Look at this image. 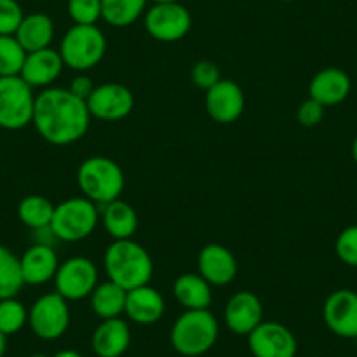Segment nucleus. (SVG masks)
<instances>
[{
  "label": "nucleus",
  "mask_w": 357,
  "mask_h": 357,
  "mask_svg": "<svg viewBox=\"0 0 357 357\" xmlns=\"http://www.w3.org/2000/svg\"><path fill=\"white\" fill-rule=\"evenodd\" d=\"M350 88H352V81L345 70L338 67H328L319 70L312 77L308 93L312 100L319 102L324 107H333L347 100Z\"/></svg>",
  "instance_id": "18"
},
{
  "label": "nucleus",
  "mask_w": 357,
  "mask_h": 357,
  "mask_svg": "<svg viewBox=\"0 0 357 357\" xmlns=\"http://www.w3.org/2000/svg\"><path fill=\"white\" fill-rule=\"evenodd\" d=\"M100 221V211L84 197L68 198L54 205L51 228L60 242H81L88 238Z\"/></svg>",
  "instance_id": "6"
},
{
  "label": "nucleus",
  "mask_w": 357,
  "mask_h": 357,
  "mask_svg": "<svg viewBox=\"0 0 357 357\" xmlns=\"http://www.w3.org/2000/svg\"><path fill=\"white\" fill-rule=\"evenodd\" d=\"M58 51L65 67L86 72L104 60L107 39L97 25H74L63 36Z\"/></svg>",
  "instance_id": "5"
},
{
  "label": "nucleus",
  "mask_w": 357,
  "mask_h": 357,
  "mask_svg": "<svg viewBox=\"0 0 357 357\" xmlns=\"http://www.w3.org/2000/svg\"><path fill=\"white\" fill-rule=\"evenodd\" d=\"M322 317L331 333L340 338H357V293L352 289L333 291L324 301Z\"/></svg>",
  "instance_id": "13"
},
{
  "label": "nucleus",
  "mask_w": 357,
  "mask_h": 357,
  "mask_svg": "<svg viewBox=\"0 0 357 357\" xmlns=\"http://www.w3.org/2000/svg\"><path fill=\"white\" fill-rule=\"evenodd\" d=\"M15 37L26 53L51 47L54 37V23L44 13H32L23 18L22 25L16 30Z\"/></svg>",
  "instance_id": "23"
},
{
  "label": "nucleus",
  "mask_w": 357,
  "mask_h": 357,
  "mask_svg": "<svg viewBox=\"0 0 357 357\" xmlns=\"http://www.w3.org/2000/svg\"><path fill=\"white\" fill-rule=\"evenodd\" d=\"M29 326L40 340L53 342L61 338L70 326L68 301L58 293L43 294L29 310Z\"/></svg>",
  "instance_id": "8"
},
{
  "label": "nucleus",
  "mask_w": 357,
  "mask_h": 357,
  "mask_svg": "<svg viewBox=\"0 0 357 357\" xmlns=\"http://www.w3.org/2000/svg\"><path fill=\"white\" fill-rule=\"evenodd\" d=\"M53 280L60 296L67 301H79L91 296L98 286V270L91 259L75 256L58 266Z\"/></svg>",
  "instance_id": "9"
},
{
  "label": "nucleus",
  "mask_w": 357,
  "mask_h": 357,
  "mask_svg": "<svg viewBox=\"0 0 357 357\" xmlns=\"http://www.w3.org/2000/svg\"><path fill=\"white\" fill-rule=\"evenodd\" d=\"M6 350H8V336L0 333V357L6 356Z\"/></svg>",
  "instance_id": "39"
},
{
  "label": "nucleus",
  "mask_w": 357,
  "mask_h": 357,
  "mask_svg": "<svg viewBox=\"0 0 357 357\" xmlns=\"http://www.w3.org/2000/svg\"><path fill=\"white\" fill-rule=\"evenodd\" d=\"M335 250L342 263L357 268V225L340 231V235L336 236Z\"/></svg>",
  "instance_id": "32"
},
{
  "label": "nucleus",
  "mask_w": 357,
  "mask_h": 357,
  "mask_svg": "<svg viewBox=\"0 0 357 357\" xmlns=\"http://www.w3.org/2000/svg\"><path fill=\"white\" fill-rule=\"evenodd\" d=\"M77 186L97 207L118 200L125 190V174L114 160L91 156L77 168Z\"/></svg>",
  "instance_id": "4"
},
{
  "label": "nucleus",
  "mask_w": 357,
  "mask_h": 357,
  "mask_svg": "<svg viewBox=\"0 0 357 357\" xmlns=\"http://www.w3.org/2000/svg\"><path fill=\"white\" fill-rule=\"evenodd\" d=\"M147 0H102V20L114 29L133 25L146 15Z\"/></svg>",
  "instance_id": "26"
},
{
  "label": "nucleus",
  "mask_w": 357,
  "mask_h": 357,
  "mask_svg": "<svg viewBox=\"0 0 357 357\" xmlns=\"http://www.w3.org/2000/svg\"><path fill=\"white\" fill-rule=\"evenodd\" d=\"M356 342H357V338H356Z\"/></svg>",
  "instance_id": "44"
},
{
  "label": "nucleus",
  "mask_w": 357,
  "mask_h": 357,
  "mask_svg": "<svg viewBox=\"0 0 357 357\" xmlns=\"http://www.w3.org/2000/svg\"><path fill=\"white\" fill-rule=\"evenodd\" d=\"M26 51L15 36H0V77L22 74Z\"/></svg>",
  "instance_id": "29"
},
{
  "label": "nucleus",
  "mask_w": 357,
  "mask_h": 357,
  "mask_svg": "<svg viewBox=\"0 0 357 357\" xmlns=\"http://www.w3.org/2000/svg\"><path fill=\"white\" fill-rule=\"evenodd\" d=\"M247 338L254 357H296V338L280 322L263 321Z\"/></svg>",
  "instance_id": "12"
},
{
  "label": "nucleus",
  "mask_w": 357,
  "mask_h": 357,
  "mask_svg": "<svg viewBox=\"0 0 357 357\" xmlns=\"http://www.w3.org/2000/svg\"><path fill=\"white\" fill-rule=\"evenodd\" d=\"M352 158H354V161H356V165H357V135H356V139H354V142H352Z\"/></svg>",
  "instance_id": "40"
},
{
  "label": "nucleus",
  "mask_w": 357,
  "mask_h": 357,
  "mask_svg": "<svg viewBox=\"0 0 357 357\" xmlns=\"http://www.w3.org/2000/svg\"><path fill=\"white\" fill-rule=\"evenodd\" d=\"M198 273L211 286H228L238 273L235 254L221 243H207L198 254Z\"/></svg>",
  "instance_id": "16"
},
{
  "label": "nucleus",
  "mask_w": 357,
  "mask_h": 357,
  "mask_svg": "<svg viewBox=\"0 0 357 357\" xmlns=\"http://www.w3.org/2000/svg\"><path fill=\"white\" fill-rule=\"evenodd\" d=\"M91 114L84 100L65 88H46L36 97L32 125L46 142L70 146L88 133Z\"/></svg>",
  "instance_id": "1"
},
{
  "label": "nucleus",
  "mask_w": 357,
  "mask_h": 357,
  "mask_svg": "<svg viewBox=\"0 0 357 357\" xmlns=\"http://www.w3.org/2000/svg\"><path fill=\"white\" fill-rule=\"evenodd\" d=\"M56 242H60V240H58L56 235H54L51 225L44 226V228H39V229H33V243H40V245L54 247V245H56Z\"/></svg>",
  "instance_id": "37"
},
{
  "label": "nucleus",
  "mask_w": 357,
  "mask_h": 357,
  "mask_svg": "<svg viewBox=\"0 0 357 357\" xmlns=\"http://www.w3.org/2000/svg\"><path fill=\"white\" fill-rule=\"evenodd\" d=\"M154 4H174V2H178V0H151Z\"/></svg>",
  "instance_id": "41"
},
{
  "label": "nucleus",
  "mask_w": 357,
  "mask_h": 357,
  "mask_svg": "<svg viewBox=\"0 0 357 357\" xmlns=\"http://www.w3.org/2000/svg\"><path fill=\"white\" fill-rule=\"evenodd\" d=\"M67 11L75 25H97L102 20V0H68Z\"/></svg>",
  "instance_id": "31"
},
{
  "label": "nucleus",
  "mask_w": 357,
  "mask_h": 357,
  "mask_svg": "<svg viewBox=\"0 0 357 357\" xmlns=\"http://www.w3.org/2000/svg\"><path fill=\"white\" fill-rule=\"evenodd\" d=\"M98 211L105 231L114 240H128L135 235L139 228V215L128 202L118 198L111 204L100 205Z\"/></svg>",
  "instance_id": "22"
},
{
  "label": "nucleus",
  "mask_w": 357,
  "mask_h": 357,
  "mask_svg": "<svg viewBox=\"0 0 357 357\" xmlns=\"http://www.w3.org/2000/svg\"><path fill=\"white\" fill-rule=\"evenodd\" d=\"M29 324V310L16 298L0 300V333L16 335Z\"/></svg>",
  "instance_id": "30"
},
{
  "label": "nucleus",
  "mask_w": 357,
  "mask_h": 357,
  "mask_svg": "<svg viewBox=\"0 0 357 357\" xmlns=\"http://www.w3.org/2000/svg\"><path fill=\"white\" fill-rule=\"evenodd\" d=\"M93 89H95L93 81H91V79L84 74L75 75V77L72 79L70 86H68V91H70L74 97L81 98V100H84V102L88 100L89 95L93 93Z\"/></svg>",
  "instance_id": "36"
},
{
  "label": "nucleus",
  "mask_w": 357,
  "mask_h": 357,
  "mask_svg": "<svg viewBox=\"0 0 357 357\" xmlns=\"http://www.w3.org/2000/svg\"><path fill=\"white\" fill-rule=\"evenodd\" d=\"M221 79V72H219V67L214 61L202 60L198 61L193 67V70H191V81H193V84L197 86V88L205 89V91L214 88Z\"/></svg>",
  "instance_id": "34"
},
{
  "label": "nucleus",
  "mask_w": 357,
  "mask_h": 357,
  "mask_svg": "<svg viewBox=\"0 0 357 357\" xmlns=\"http://www.w3.org/2000/svg\"><path fill=\"white\" fill-rule=\"evenodd\" d=\"M91 118L100 121H121L132 114L135 107V97L126 86L119 82H105L95 86L93 93L86 100Z\"/></svg>",
  "instance_id": "11"
},
{
  "label": "nucleus",
  "mask_w": 357,
  "mask_h": 357,
  "mask_svg": "<svg viewBox=\"0 0 357 357\" xmlns=\"http://www.w3.org/2000/svg\"><path fill=\"white\" fill-rule=\"evenodd\" d=\"M324 109H326L324 105H321L319 102L308 98V100H305L303 104L298 107V112H296L298 123H300L301 126H305V128H314V126H317L319 123L324 119Z\"/></svg>",
  "instance_id": "35"
},
{
  "label": "nucleus",
  "mask_w": 357,
  "mask_h": 357,
  "mask_svg": "<svg viewBox=\"0 0 357 357\" xmlns=\"http://www.w3.org/2000/svg\"><path fill=\"white\" fill-rule=\"evenodd\" d=\"M205 109L215 123H221V125L235 123L245 109V97H243L242 88L235 81L221 79L214 88L207 91Z\"/></svg>",
  "instance_id": "14"
},
{
  "label": "nucleus",
  "mask_w": 357,
  "mask_h": 357,
  "mask_svg": "<svg viewBox=\"0 0 357 357\" xmlns=\"http://www.w3.org/2000/svg\"><path fill=\"white\" fill-rule=\"evenodd\" d=\"M132 333L121 317L105 319L91 335V349L98 357H121L128 350Z\"/></svg>",
  "instance_id": "21"
},
{
  "label": "nucleus",
  "mask_w": 357,
  "mask_h": 357,
  "mask_svg": "<svg viewBox=\"0 0 357 357\" xmlns=\"http://www.w3.org/2000/svg\"><path fill=\"white\" fill-rule=\"evenodd\" d=\"M263 303L250 291H238L226 303V328L238 336H249L263 322Z\"/></svg>",
  "instance_id": "15"
},
{
  "label": "nucleus",
  "mask_w": 357,
  "mask_h": 357,
  "mask_svg": "<svg viewBox=\"0 0 357 357\" xmlns=\"http://www.w3.org/2000/svg\"><path fill=\"white\" fill-rule=\"evenodd\" d=\"M193 18L183 4H154L144 15L146 32L158 43H177L190 33Z\"/></svg>",
  "instance_id": "10"
},
{
  "label": "nucleus",
  "mask_w": 357,
  "mask_h": 357,
  "mask_svg": "<svg viewBox=\"0 0 357 357\" xmlns=\"http://www.w3.org/2000/svg\"><path fill=\"white\" fill-rule=\"evenodd\" d=\"M23 18L25 15L18 0H0V36H15Z\"/></svg>",
  "instance_id": "33"
},
{
  "label": "nucleus",
  "mask_w": 357,
  "mask_h": 357,
  "mask_svg": "<svg viewBox=\"0 0 357 357\" xmlns=\"http://www.w3.org/2000/svg\"><path fill=\"white\" fill-rule=\"evenodd\" d=\"M36 95L20 75L0 77V128L23 130L32 123Z\"/></svg>",
  "instance_id": "7"
},
{
  "label": "nucleus",
  "mask_w": 357,
  "mask_h": 357,
  "mask_svg": "<svg viewBox=\"0 0 357 357\" xmlns=\"http://www.w3.org/2000/svg\"><path fill=\"white\" fill-rule=\"evenodd\" d=\"M53 212L54 205L46 197H40V195L25 197L18 205L20 221L32 231L44 228V226H50L51 219H53Z\"/></svg>",
  "instance_id": "28"
},
{
  "label": "nucleus",
  "mask_w": 357,
  "mask_h": 357,
  "mask_svg": "<svg viewBox=\"0 0 357 357\" xmlns=\"http://www.w3.org/2000/svg\"><path fill=\"white\" fill-rule=\"evenodd\" d=\"M25 286L20 257L9 247L0 243V300L16 298Z\"/></svg>",
  "instance_id": "27"
},
{
  "label": "nucleus",
  "mask_w": 357,
  "mask_h": 357,
  "mask_svg": "<svg viewBox=\"0 0 357 357\" xmlns=\"http://www.w3.org/2000/svg\"><path fill=\"white\" fill-rule=\"evenodd\" d=\"M104 266L109 280L125 291L146 286L154 273L151 254L132 238L114 240L105 250Z\"/></svg>",
  "instance_id": "2"
},
{
  "label": "nucleus",
  "mask_w": 357,
  "mask_h": 357,
  "mask_svg": "<svg viewBox=\"0 0 357 357\" xmlns=\"http://www.w3.org/2000/svg\"><path fill=\"white\" fill-rule=\"evenodd\" d=\"M174 296L186 310H207L212 305V286L200 273H183L174 282Z\"/></svg>",
  "instance_id": "24"
},
{
  "label": "nucleus",
  "mask_w": 357,
  "mask_h": 357,
  "mask_svg": "<svg viewBox=\"0 0 357 357\" xmlns=\"http://www.w3.org/2000/svg\"><path fill=\"white\" fill-rule=\"evenodd\" d=\"M126 317L140 326L156 324L165 315V300L161 293L149 284L126 291Z\"/></svg>",
  "instance_id": "20"
},
{
  "label": "nucleus",
  "mask_w": 357,
  "mask_h": 357,
  "mask_svg": "<svg viewBox=\"0 0 357 357\" xmlns=\"http://www.w3.org/2000/svg\"><path fill=\"white\" fill-rule=\"evenodd\" d=\"M280 2H293V0H280Z\"/></svg>",
  "instance_id": "43"
},
{
  "label": "nucleus",
  "mask_w": 357,
  "mask_h": 357,
  "mask_svg": "<svg viewBox=\"0 0 357 357\" xmlns=\"http://www.w3.org/2000/svg\"><path fill=\"white\" fill-rule=\"evenodd\" d=\"M53 357H82L81 354L77 352V350H72V349H65V350H60V352L54 354Z\"/></svg>",
  "instance_id": "38"
},
{
  "label": "nucleus",
  "mask_w": 357,
  "mask_h": 357,
  "mask_svg": "<svg viewBox=\"0 0 357 357\" xmlns=\"http://www.w3.org/2000/svg\"><path fill=\"white\" fill-rule=\"evenodd\" d=\"M30 357H50V356H46V354H32Z\"/></svg>",
  "instance_id": "42"
},
{
  "label": "nucleus",
  "mask_w": 357,
  "mask_h": 357,
  "mask_svg": "<svg viewBox=\"0 0 357 357\" xmlns=\"http://www.w3.org/2000/svg\"><path fill=\"white\" fill-rule=\"evenodd\" d=\"M219 322L211 310H186L175 319L170 343L184 357H200L215 345Z\"/></svg>",
  "instance_id": "3"
},
{
  "label": "nucleus",
  "mask_w": 357,
  "mask_h": 357,
  "mask_svg": "<svg viewBox=\"0 0 357 357\" xmlns=\"http://www.w3.org/2000/svg\"><path fill=\"white\" fill-rule=\"evenodd\" d=\"M23 282L29 286H44L54 279L60 266L54 247L33 243L20 257Z\"/></svg>",
  "instance_id": "19"
},
{
  "label": "nucleus",
  "mask_w": 357,
  "mask_h": 357,
  "mask_svg": "<svg viewBox=\"0 0 357 357\" xmlns=\"http://www.w3.org/2000/svg\"><path fill=\"white\" fill-rule=\"evenodd\" d=\"M89 303H91V310L95 312V315H98L102 321L121 317V314H125L126 291L112 280H107L95 287L89 296Z\"/></svg>",
  "instance_id": "25"
},
{
  "label": "nucleus",
  "mask_w": 357,
  "mask_h": 357,
  "mask_svg": "<svg viewBox=\"0 0 357 357\" xmlns=\"http://www.w3.org/2000/svg\"><path fill=\"white\" fill-rule=\"evenodd\" d=\"M65 63L61 60L60 51L53 47L26 53L20 77L32 88H51L54 81L60 77Z\"/></svg>",
  "instance_id": "17"
}]
</instances>
